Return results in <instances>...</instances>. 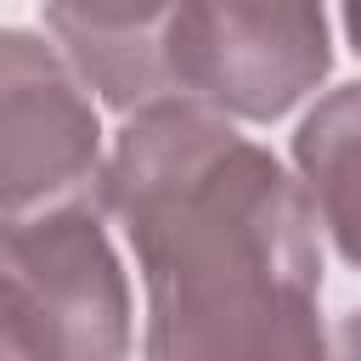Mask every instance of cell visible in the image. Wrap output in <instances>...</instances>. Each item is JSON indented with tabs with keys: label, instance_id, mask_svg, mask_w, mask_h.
I'll return each mask as SVG.
<instances>
[{
	"label": "cell",
	"instance_id": "8",
	"mask_svg": "<svg viewBox=\"0 0 361 361\" xmlns=\"http://www.w3.org/2000/svg\"><path fill=\"white\" fill-rule=\"evenodd\" d=\"M338 11H344V34H350V45L361 51V0H338Z\"/></svg>",
	"mask_w": 361,
	"mask_h": 361
},
{
	"label": "cell",
	"instance_id": "6",
	"mask_svg": "<svg viewBox=\"0 0 361 361\" xmlns=\"http://www.w3.org/2000/svg\"><path fill=\"white\" fill-rule=\"evenodd\" d=\"M293 169L350 271H361V79L327 90L293 130Z\"/></svg>",
	"mask_w": 361,
	"mask_h": 361
},
{
	"label": "cell",
	"instance_id": "2",
	"mask_svg": "<svg viewBox=\"0 0 361 361\" xmlns=\"http://www.w3.org/2000/svg\"><path fill=\"white\" fill-rule=\"evenodd\" d=\"M107 209L68 203L6 220L0 361H124L130 282L102 226Z\"/></svg>",
	"mask_w": 361,
	"mask_h": 361
},
{
	"label": "cell",
	"instance_id": "3",
	"mask_svg": "<svg viewBox=\"0 0 361 361\" xmlns=\"http://www.w3.org/2000/svg\"><path fill=\"white\" fill-rule=\"evenodd\" d=\"M107 147L96 90L56 39L6 28L0 39V209L6 220L96 203Z\"/></svg>",
	"mask_w": 361,
	"mask_h": 361
},
{
	"label": "cell",
	"instance_id": "7",
	"mask_svg": "<svg viewBox=\"0 0 361 361\" xmlns=\"http://www.w3.org/2000/svg\"><path fill=\"white\" fill-rule=\"evenodd\" d=\"M333 361H361V310H350L333 327Z\"/></svg>",
	"mask_w": 361,
	"mask_h": 361
},
{
	"label": "cell",
	"instance_id": "1",
	"mask_svg": "<svg viewBox=\"0 0 361 361\" xmlns=\"http://www.w3.org/2000/svg\"><path fill=\"white\" fill-rule=\"evenodd\" d=\"M102 209L141 265L147 361H333L322 220L237 118L203 102L124 113Z\"/></svg>",
	"mask_w": 361,
	"mask_h": 361
},
{
	"label": "cell",
	"instance_id": "4",
	"mask_svg": "<svg viewBox=\"0 0 361 361\" xmlns=\"http://www.w3.org/2000/svg\"><path fill=\"white\" fill-rule=\"evenodd\" d=\"M333 68L327 0H197L186 34V102L237 124L293 113Z\"/></svg>",
	"mask_w": 361,
	"mask_h": 361
},
{
	"label": "cell",
	"instance_id": "5",
	"mask_svg": "<svg viewBox=\"0 0 361 361\" xmlns=\"http://www.w3.org/2000/svg\"><path fill=\"white\" fill-rule=\"evenodd\" d=\"M197 0H39L51 39L113 113L186 102V34Z\"/></svg>",
	"mask_w": 361,
	"mask_h": 361
}]
</instances>
